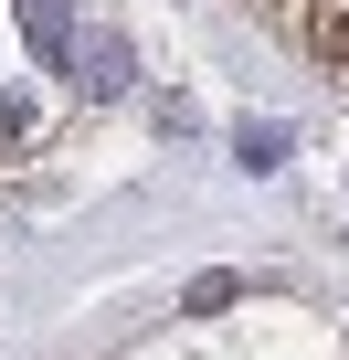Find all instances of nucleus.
Here are the masks:
<instances>
[{"label": "nucleus", "instance_id": "obj_2", "mask_svg": "<svg viewBox=\"0 0 349 360\" xmlns=\"http://www.w3.org/2000/svg\"><path fill=\"white\" fill-rule=\"evenodd\" d=\"M22 32L43 64H74V22H64V0H22Z\"/></svg>", "mask_w": 349, "mask_h": 360}, {"label": "nucleus", "instance_id": "obj_1", "mask_svg": "<svg viewBox=\"0 0 349 360\" xmlns=\"http://www.w3.org/2000/svg\"><path fill=\"white\" fill-rule=\"evenodd\" d=\"M74 75H85V96H117L127 85V43L106 22H74Z\"/></svg>", "mask_w": 349, "mask_h": 360}]
</instances>
